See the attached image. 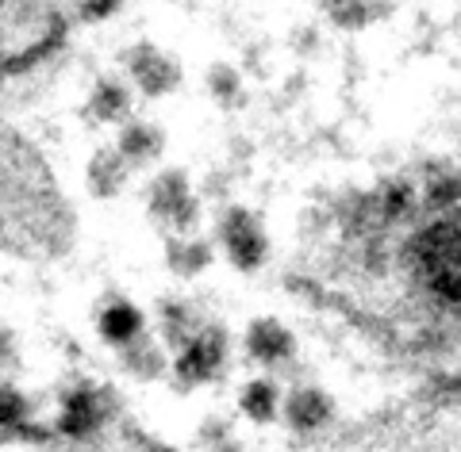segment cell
<instances>
[{
  "label": "cell",
  "mask_w": 461,
  "mask_h": 452,
  "mask_svg": "<svg viewBox=\"0 0 461 452\" xmlns=\"http://www.w3.org/2000/svg\"><path fill=\"white\" fill-rule=\"evenodd\" d=\"M411 269L420 280L435 291L438 299L457 303V280H461V245H457V223H435L411 242Z\"/></svg>",
  "instance_id": "1"
},
{
  "label": "cell",
  "mask_w": 461,
  "mask_h": 452,
  "mask_svg": "<svg viewBox=\"0 0 461 452\" xmlns=\"http://www.w3.org/2000/svg\"><path fill=\"white\" fill-rule=\"evenodd\" d=\"M127 73H131V81H135V89L142 96H166L173 93L181 84V66H177V58L166 54V50H158L154 42H139V47L127 50Z\"/></svg>",
  "instance_id": "4"
},
{
  "label": "cell",
  "mask_w": 461,
  "mask_h": 452,
  "mask_svg": "<svg viewBox=\"0 0 461 452\" xmlns=\"http://www.w3.org/2000/svg\"><path fill=\"white\" fill-rule=\"evenodd\" d=\"M220 238H223V250L230 257V265H239L242 272H250V269H258L266 261V250H269L266 230H262V223H258V218L247 208L223 211V218H220Z\"/></svg>",
  "instance_id": "3"
},
{
  "label": "cell",
  "mask_w": 461,
  "mask_h": 452,
  "mask_svg": "<svg viewBox=\"0 0 461 452\" xmlns=\"http://www.w3.org/2000/svg\"><path fill=\"white\" fill-rule=\"evenodd\" d=\"M96 421H100V406H96L93 395H74L66 403V421H62V426L69 433H89Z\"/></svg>",
  "instance_id": "15"
},
{
  "label": "cell",
  "mask_w": 461,
  "mask_h": 452,
  "mask_svg": "<svg viewBox=\"0 0 461 452\" xmlns=\"http://www.w3.org/2000/svg\"><path fill=\"white\" fill-rule=\"evenodd\" d=\"M327 414H330V403H327V395H320V391H300V395L288 399V421H293L296 430L323 426Z\"/></svg>",
  "instance_id": "13"
},
{
  "label": "cell",
  "mask_w": 461,
  "mask_h": 452,
  "mask_svg": "<svg viewBox=\"0 0 461 452\" xmlns=\"http://www.w3.org/2000/svg\"><path fill=\"white\" fill-rule=\"evenodd\" d=\"M85 115H89L93 123H104V127L127 123V115H131V93H127V84L112 81V77L96 81L89 104H85Z\"/></svg>",
  "instance_id": "6"
},
{
  "label": "cell",
  "mask_w": 461,
  "mask_h": 452,
  "mask_svg": "<svg viewBox=\"0 0 461 452\" xmlns=\"http://www.w3.org/2000/svg\"><path fill=\"white\" fill-rule=\"evenodd\" d=\"M127 177H131V165L123 162L115 150H96L93 154V162H89V188H93V196L100 199H112V196H120L123 188H127Z\"/></svg>",
  "instance_id": "8"
},
{
  "label": "cell",
  "mask_w": 461,
  "mask_h": 452,
  "mask_svg": "<svg viewBox=\"0 0 461 452\" xmlns=\"http://www.w3.org/2000/svg\"><path fill=\"white\" fill-rule=\"evenodd\" d=\"M220 364H223V338L215 330H208V333H200V338L189 341V349H185L181 360H177V372L189 376V380H208Z\"/></svg>",
  "instance_id": "7"
},
{
  "label": "cell",
  "mask_w": 461,
  "mask_h": 452,
  "mask_svg": "<svg viewBox=\"0 0 461 452\" xmlns=\"http://www.w3.org/2000/svg\"><path fill=\"white\" fill-rule=\"evenodd\" d=\"M250 353L258 360H281L293 353V333H288L281 323H273V318H266V323H254L250 330Z\"/></svg>",
  "instance_id": "9"
},
{
  "label": "cell",
  "mask_w": 461,
  "mask_h": 452,
  "mask_svg": "<svg viewBox=\"0 0 461 452\" xmlns=\"http://www.w3.org/2000/svg\"><path fill=\"white\" fill-rule=\"evenodd\" d=\"M23 414V399L16 391H0V426H12V421H20Z\"/></svg>",
  "instance_id": "17"
},
{
  "label": "cell",
  "mask_w": 461,
  "mask_h": 452,
  "mask_svg": "<svg viewBox=\"0 0 461 452\" xmlns=\"http://www.w3.org/2000/svg\"><path fill=\"white\" fill-rule=\"evenodd\" d=\"M242 406H247V414L266 421L273 418V411H277V391H273V384H250L247 395H242Z\"/></svg>",
  "instance_id": "16"
},
{
  "label": "cell",
  "mask_w": 461,
  "mask_h": 452,
  "mask_svg": "<svg viewBox=\"0 0 461 452\" xmlns=\"http://www.w3.org/2000/svg\"><path fill=\"white\" fill-rule=\"evenodd\" d=\"M162 150H166V135H162L158 123H147V120H127L123 123L115 154H120L127 165H150V162L162 157Z\"/></svg>",
  "instance_id": "5"
},
{
  "label": "cell",
  "mask_w": 461,
  "mask_h": 452,
  "mask_svg": "<svg viewBox=\"0 0 461 452\" xmlns=\"http://www.w3.org/2000/svg\"><path fill=\"white\" fill-rule=\"evenodd\" d=\"M208 93L220 108H239L242 104V77L227 62H215L208 69Z\"/></svg>",
  "instance_id": "14"
},
{
  "label": "cell",
  "mask_w": 461,
  "mask_h": 452,
  "mask_svg": "<svg viewBox=\"0 0 461 452\" xmlns=\"http://www.w3.org/2000/svg\"><path fill=\"white\" fill-rule=\"evenodd\" d=\"M150 215L158 218V223H166L169 230H181V235H189V230L200 223V199L193 196L189 177H185L181 169H166V173L154 177Z\"/></svg>",
  "instance_id": "2"
},
{
  "label": "cell",
  "mask_w": 461,
  "mask_h": 452,
  "mask_svg": "<svg viewBox=\"0 0 461 452\" xmlns=\"http://www.w3.org/2000/svg\"><path fill=\"white\" fill-rule=\"evenodd\" d=\"M381 12H388V8H381V0H327V16L335 20L342 31H362Z\"/></svg>",
  "instance_id": "11"
},
{
  "label": "cell",
  "mask_w": 461,
  "mask_h": 452,
  "mask_svg": "<svg viewBox=\"0 0 461 452\" xmlns=\"http://www.w3.org/2000/svg\"><path fill=\"white\" fill-rule=\"evenodd\" d=\"M166 261H169V269L177 272V276H193V272H200V269H208L212 250H208V242L177 238V242L166 245Z\"/></svg>",
  "instance_id": "12"
},
{
  "label": "cell",
  "mask_w": 461,
  "mask_h": 452,
  "mask_svg": "<svg viewBox=\"0 0 461 452\" xmlns=\"http://www.w3.org/2000/svg\"><path fill=\"white\" fill-rule=\"evenodd\" d=\"M139 330H142V315L131 303H112V307H104V315H100V333L115 345H131L139 338Z\"/></svg>",
  "instance_id": "10"
}]
</instances>
